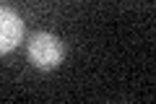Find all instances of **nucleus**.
Masks as SVG:
<instances>
[{
	"label": "nucleus",
	"mask_w": 156,
	"mask_h": 104,
	"mask_svg": "<svg viewBox=\"0 0 156 104\" xmlns=\"http://www.w3.org/2000/svg\"><path fill=\"white\" fill-rule=\"evenodd\" d=\"M26 55H29V60H31L34 68H39V70H52L65 57V44H62L60 37H55L50 31H37L26 44Z\"/></svg>",
	"instance_id": "f257e3e1"
},
{
	"label": "nucleus",
	"mask_w": 156,
	"mask_h": 104,
	"mask_svg": "<svg viewBox=\"0 0 156 104\" xmlns=\"http://www.w3.org/2000/svg\"><path fill=\"white\" fill-rule=\"evenodd\" d=\"M23 37V21L16 11L0 5V55H5L18 47Z\"/></svg>",
	"instance_id": "f03ea898"
}]
</instances>
